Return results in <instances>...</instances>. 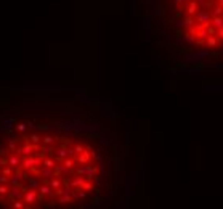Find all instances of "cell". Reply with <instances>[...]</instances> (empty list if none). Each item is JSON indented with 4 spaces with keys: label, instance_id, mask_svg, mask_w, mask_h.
<instances>
[{
    "label": "cell",
    "instance_id": "cell-2",
    "mask_svg": "<svg viewBox=\"0 0 223 209\" xmlns=\"http://www.w3.org/2000/svg\"><path fill=\"white\" fill-rule=\"evenodd\" d=\"M156 8L183 47L223 52V0H156Z\"/></svg>",
    "mask_w": 223,
    "mask_h": 209
},
{
    "label": "cell",
    "instance_id": "cell-1",
    "mask_svg": "<svg viewBox=\"0 0 223 209\" xmlns=\"http://www.w3.org/2000/svg\"><path fill=\"white\" fill-rule=\"evenodd\" d=\"M101 145L85 134L35 129L0 140V207L63 209L103 190Z\"/></svg>",
    "mask_w": 223,
    "mask_h": 209
}]
</instances>
